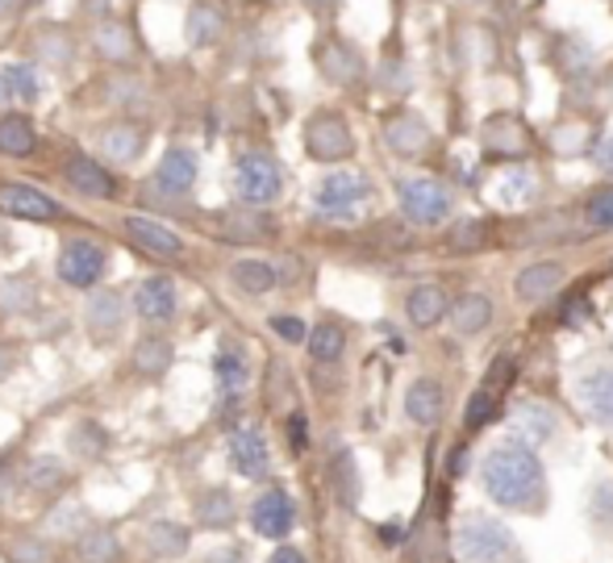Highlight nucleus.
Here are the masks:
<instances>
[{
	"label": "nucleus",
	"mask_w": 613,
	"mask_h": 563,
	"mask_svg": "<svg viewBox=\"0 0 613 563\" xmlns=\"http://www.w3.org/2000/svg\"><path fill=\"white\" fill-rule=\"evenodd\" d=\"M572 393H576L580 410L589 413L596 426L613 430V359L589 363V368L572 380Z\"/></svg>",
	"instance_id": "nucleus-6"
},
{
	"label": "nucleus",
	"mask_w": 613,
	"mask_h": 563,
	"mask_svg": "<svg viewBox=\"0 0 613 563\" xmlns=\"http://www.w3.org/2000/svg\"><path fill=\"white\" fill-rule=\"evenodd\" d=\"M225 34V13L213 0H197L188 13V42L192 47H213Z\"/></svg>",
	"instance_id": "nucleus-23"
},
{
	"label": "nucleus",
	"mask_w": 613,
	"mask_h": 563,
	"mask_svg": "<svg viewBox=\"0 0 613 563\" xmlns=\"http://www.w3.org/2000/svg\"><path fill=\"white\" fill-rule=\"evenodd\" d=\"M26 309H34V284L26 275L0 280V313H26Z\"/></svg>",
	"instance_id": "nucleus-42"
},
{
	"label": "nucleus",
	"mask_w": 613,
	"mask_h": 563,
	"mask_svg": "<svg viewBox=\"0 0 613 563\" xmlns=\"http://www.w3.org/2000/svg\"><path fill=\"white\" fill-rule=\"evenodd\" d=\"M339 489H342V496H346V505H355L359 484H355V468H351V460L339 463Z\"/></svg>",
	"instance_id": "nucleus-48"
},
{
	"label": "nucleus",
	"mask_w": 613,
	"mask_h": 563,
	"mask_svg": "<svg viewBox=\"0 0 613 563\" xmlns=\"http://www.w3.org/2000/svg\"><path fill=\"white\" fill-rule=\"evenodd\" d=\"M171 342L163 339V334H147V339L134 346V368L142 375H163L171 368Z\"/></svg>",
	"instance_id": "nucleus-31"
},
{
	"label": "nucleus",
	"mask_w": 613,
	"mask_h": 563,
	"mask_svg": "<svg viewBox=\"0 0 613 563\" xmlns=\"http://www.w3.org/2000/svg\"><path fill=\"white\" fill-rule=\"evenodd\" d=\"M493 322V301L484 296V292H468V296H460L455 301V309H451V325H455V334H480L484 325Z\"/></svg>",
	"instance_id": "nucleus-25"
},
{
	"label": "nucleus",
	"mask_w": 613,
	"mask_h": 563,
	"mask_svg": "<svg viewBox=\"0 0 613 563\" xmlns=\"http://www.w3.org/2000/svg\"><path fill=\"white\" fill-rule=\"evenodd\" d=\"M42 92V80H38V68L34 63H4L0 68V104L9 101H38Z\"/></svg>",
	"instance_id": "nucleus-21"
},
{
	"label": "nucleus",
	"mask_w": 613,
	"mask_h": 563,
	"mask_svg": "<svg viewBox=\"0 0 613 563\" xmlns=\"http://www.w3.org/2000/svg\"><path fill=\"white\" fill-rule=\"evenodd\" d=\"M234 284H239L242 292L259 296V292L275 289V268L268 259H239V263H234Z\"/></svg>",
	"instance_id": "nucleus-36"
},
{
	"label": "nucleus",
	"mask_w": 613,
	"mask_h": 563,
	"mask_svg": "<svg viewBox=\"0 0 613 563\" xmlns=\"http://www.w3.org/2000/svg\"><path fill=\"white\" fill-rule=\"evenodd\" d=\"M405 313H409V322L418 325V330L439 325V322H443V313H446V292L439 289V284H418V289L409 292Z\"/></svg>",
	"instance_id": "nucleus-22"
},
{
	"label": "nucleus",
	"mask_w": 613,
	"mask_h": 563,
	"mask_svg": "<svg viewBox=\"0 0 613 563\" xmlns=\"http://www.w3.org/2000/svg\"><path fill=\"white\" fill-rule=\"evenodd\" d=\"M38 59L51 63V68H71L76 59V42H71L68 30H38Z\"/></svg>",
	"instance_id": "nucleus-37"
},
{
	"label": "nucleus",
	"mask_w": 613,
	"mask_h": 563,
	"mask_svg": "<svg viewBox=\"0 0 613 563\" xmlns=\"http://www.w3.org/2000/svg\"><path fill=\"white\" fill-rule=\"evenodd\" d=\"M396 201L401 213L418 225H439L451 213V192L439 180H405L396 188Z\"/></svg>",
	"instance_id": "nucleus-7"
},
{
	"label": "nucleus",
	"mask_w": 613,
	"mask_h": 563,
	"mask_svg": "<svg viewBox=\"0 0 613 563\" xmlns=\"http://www.w3.org/2000/svg\"><path fill=\"white\" fill-rule=\"evenodd\" d=\"M489 239V225L484 222H463L455 234H451V251H472V247H484Z\"/></svg>",
	"instance_id": "nucleus-44"
},
{
	"label": "nucleus",
	"mask_w": 613,
	"mask_h": 563,
	"mask_svg": "<svg viewBox=\"0 0 613 563\" xmlns=\"http://www.w3.org/2000/svg\"><path fill=\"white\" fill-rule=\"evenodd\" d=\"M134 309L138 318H147V322L163 325L175 318V284H171V275H147L134 292Z\"/></svg>",
	"instance_id": "nucleus-13"
},
{
	"label": "nucleus",
	"mask_w": 613,
	"mask_h": 563,
	"mask_svg": "<svg viewBox=\"0 0 613 563\" xmlns=\"http://www.w3.org/2000/svg\"><path fill=\"white\" fill-rule=\"evenodd\" d=\"M384 138H389V147L396 154H418L426 147V125L418 118H392L384 125Z\"/></svg>",
	"instance_id": "nucleus-35"
},
{
	"label": "nucleus",
	"mask_w": 613,
	"mask_h": 563,
	"mask_svg": "<svg viewBox=\"0 0 613 563\" xmlns=\"http://www.w3.org/2000/svg\"><path fill=\"white\" fill-rule=\"evenodd\" d=\"M513 375H517V363H513L510 355L496 359L493 368H489V375L480 380V389L472 393V401H468V410H463V426H468V430H484L496 418V413L505 410V396H510Z\"/></svg>",
	"instance_id": "nucleus-4"
},
{
	"label": "nucleus",
	"mask_w": 613,
	"mask_h": 563,
	"mask_svg": "<svg viewBox=\"0 0 613 563\" xmlns=\"http://www.w3.org/2000/svg\"><path fill=\"white\" fill-rule=\"evenodd\" d=\"M104 268H109V255H104L101 242L92 239H71L59 251V280L71 289H92L104 275Z\"/></svg>",
	"instance_id": "nucleus-8"
},
{
	"label": "nucleus",
	"mask_w": 613,
	"mask_h": 563,
	"mask_svg": "<svg viewBox=\"0 0 613 563\" xmlns=\"http://www.w3.org/2000/svg\"><path fill=\"white\" fill-rule=\"evenodd\" d=\"M230 460L239 468V476L247 480H263L268 476V439L255 426H242L230 434Z\"/></svg>",
	"instance_id": "nucleus-14"
},
{
	"label": "nucleus",
	"mask_w": 613,
	"mask_h": 563,
	"mask_svg": "<svg viewBox=\"0 0 613 563\" xmlns=\"http://www.w3.org/2000/svg\"><path fill=\"white\" fill-rule=\"evenodd\" d=\"M309 355L318 359V363H339L342 351H346V334H342V325L334 322H322L309 330Z\"/></svg>",
	"instance_id": "nucleus-33"
},
{
	"label": "nucleus",
	"mask_w": 613,
	"mask_h": 563,
	"mask_svg": "<svg viewBox=\"0 0 613 563\" xmlns=\"http://www.w3.org/2000/svg\"><path fill=\"white\" fill-rule=\"evenodd\" d=\"M63 175L76 192H84L92 201H113L118 197V180L109 175V168H101L92 154H68L63 159Z\"/></svg>",
	"instance_id": "nucleus-11"
},
{
	"label": "nucleus",
	"mask_w": 613,
	"mask_h": 563,
	"mask_svg": "<svg viewBox=\"0 0 613 563\" xmlns=\"http://www.w3.org/2000/svg\"><path fill=\"white\" fill-rule=\"evenodd\" d=\"M305 147L313 159L339 163V159H346V154L355 151V138H351V125H346L339 113H318V118L305 125Z\"/></svg>",
	"instance_id": "nucleus-9"
},
{
	"label": "nucleus",
	"mask_w": 613,
	"mask_h": 563,
	"mask_svg": "<svg viewBox=\"0 0 613 563\" xmlns=\"http://www.w3.org/2000/svg\"><path fill=\"white\" fill-rule=\"evenodd\" d=\"M47 534H54V539H80V534H88V510L80 501H59L47 513Z\"/></svg>",
	"instance_id": "nucleus-29"
},
{
	"label": "nucleus",
	"mask_w": 613,
	"mask_h": 563,
	"mask_svg": "<svg viewBox=\"0 0 613 563\" xmlns=\"http://www.w3.org/2000/svg\"><path fill=\"white\" fill-rule=\"evenodd\" d=\"M92 47H97V54H101L104 63H130L138 54L134 30H130L121 18L97 21V26H92Z\"/></svg>",
	"instance_id": "nucleus-15"
},
{
	"label": "nucleus",
	"mask_w": 613,
	"mask_h": 563,
	"mask_svg": "<svg viewBox=\"0 0 613 563\" xmlns=\"http://www.w3.org/2000/svg\"><path fill=\"white\" fill-rule=\"evenodd\" d=\"M234 188H239V197L251 209L272 205L275 197H280V188H284L280 163H275L272 154H263V151H247L239 159V168H234Z\"/></svg>",
	"instance_id": "nucleus-5"
},
{
	"label": "nucleus",
	"mask_w": 613,
	"mask_h": 563,
	"mask_svg": "<svg viewBox=\"0 0 613 563\" xmlns=\"http://www.w3.org/2000/svg\"><path fill=\"white\" fill-rule=\"evenodd\" d=\"M322 68H325V76H330L334 84H351V80L359 76V59L346 51L342 42H330V47L322 51Z\"/></svg>",
	"instance_id": "nucleus-41"
},
{
	"label": "nucleus",
	"mask_w": 613,
	"mask_h": 563,
	"mask_svg": "<svg viewBox=\"0 0 613 563\" xmlns=\"http://www.w3.org/2000/svg\"><path fill=\"white\" fill-rule=\"evenodd\" d=\"M272 330L284 342H305L309 339V330H305V322H301V318H272Z\"/></svg>",
	"instance_id": "nucleus-46"
},
{
	"label": "nucleus",
	"mask_w": 613,
	"mask_h": 563,
	"mask_svg": "<svg viewBox=\"0 0 613 563\" xmlns=\"http://www.w3.org/2000/svg\"><path fill=\"white\" fill-rule=\"evenodd\" d=\"M147 546L159 560H175V555L188 551V530L180 522H151L147 526Z\"/></svg>",
	"instance_id": "nucleus-30"
},
{
	"label": "nucleus",
	"mask_w": 613,
	"mask_h": 563,
	"mask_svg": "<svg viewBox=\"0 0 613 563\" xmlns=\"http://www.w3.org/2000/svg\"><path fill=\"white\" fill-rule=\"evenodd\" d=\"M443 405H446V393L439 380H413L405 393V413L409 422H418V426H434L439 418H443Z\"/></svg>",
	"instance_id": "nucleus-17"
},
{
	"label": "nucleus",
	"mask_w": 613,
	"mask_h": 563,
	"mask_svg": "<svg viewBox=\"0 0 613 563\" xmlns=\"http://www.w3.org/2000/svg\"><path fill=\"white\" fill-rule=\"evenodd\" d=\"M560 284H563L560 263H530V268H522V275H517V296H522V301H543V296H551Z\"/></svg>",
	"instance_id": "nucleus-26"
},
{
	"label": "nucleus",
	"mask_w": 613,
	"mask_h": 563,
	"mask_svg": "<svg viewBox=\"0 0 613 563\" xmlns=\"http://www.w3.org/2000/svg\"><path fill=\"white\" fill-rule=\"evenodd\" d=\"M305 4H309V9H318V13H330L339 0H305Z\"/></svg>",
	"instance_id": "nucleus-56"
},
{
	"label": "nucleus",
	"mask_w": 613,
	"mask_h": 563,
	"mask_svg": "<svg viewBox=\"0 0 613 563\" xmlns=\"http://www.w3.org/2000/svg\"><path fill=\"white\" fill-rule=\"evenodd\" d=\"M584 222L593 225V230H613V188H601L589 197V205H584Z\"/></svg>",
	"instance_id": "nucleus-43"
},
{
	"label": "nucleus",
	"mask_w": 613,
	"mask_h": 563,
	"mask_svg": "<svg viewBox=\"0 0 613 563\" xmlns=\"http://www.w3.org/2000/svg\"><path fill=\"white\" fill-rule=\"evenodd\" d=\"M213 375H218V389H222V393H239L242 384H247V359H242V351L239 346H222V351H218V355H213Z\"/></svg>",
	"instance_id": "nucleus-32"
},
{
	"label": "nucleus",
	"mask_w": 613,
	"mask_h": 563,
	"mask_svg": "<svg viewBox=\"0 0 613 563\" xmlns=\"http://www.w3.org/2000/svg\"><path fill=\"white\" fill-rule=\"evenodd\" d=\"M363 201H368V180L359 171H330L313 192V209L325 222H351Z\"/></svg>",
	"instance_id": "nucleus-3"
},
{
	"label": "nucleus",
	"mask_w": 613,
	"mask_h": 563,
	"mask_svg": "<svg viewBox=\"0 0 613 563\" xmlns=\"http://www.w3.org/2000/svg\"><path fill=\"white\" fill-rule=\"evenodd\" d=\"M142 142H147L142 130H138V125H125V121L109 125V130L101 134V147L113 163H130V159H138V154H142Z\"/></svg>",
	"instance_id": "nucleus-28"
},
{
	"label": "nucleus",
	"mask_w": 613,
	"mask_h": 563,
	"mask_svg": "<svg viewBox=\"0 0 613 563\" xmlns=\"http://www.w3.org/2000/svg\"><path fill=\"white\" fill-rule=\"evenodd\" d=\"M121 322H125V301H121L118 292H97V296L88 301V330H92L101 342L118 339Z\"/></svg>",
	"instance_id": "nucleus-19"
},
{
	"label": "nucleus",
	"mask_w": 613,
	"mask_h": 563,
	"mask_svg": "<svg viewBox=\"0 0 613 563\" xmlns=\"http://www.w3.org/2000/svg\"><path fill=\"white\" fill-rule=\"evenodd\" d=\"M104 443H109V439H104V430L92 426V422H84V426L76 430V439H71V446H76L80 455H101Z\"/></svg>",
	"instance_id": "nucleus-45"
},
{
	"label": "nucleus",
	"mask_w": 613,
	"mask_h": 563,
	"mask_svg": "<svg viewBox=\"0 0 613 563\" xmlns=\"http://www.w3.org/2000/svg\"><path fill=\"white\" fill-rule=\"evenodd\" d=\"M38 151V130L30 118L21 113H4L0 118V154H13V159H26V154Z\"/></svg>",
	"instance_id": "nucleus-24"
},
{
	"label": "nucleus",
	"mask_w": 613,
	"mask_h": 563,
	"mask_svg": "<svg viewBox=\"0 0 613 563\" xmlns=\"http://www.w3.org/2000/svg\"><path fill=\"white\" fill-rule=\"evenodd\" d=\"M9 496H13V476H9L4 468H0V505H4Z\"/></svg>",
	"instance_id": "nucleus-53"
},
{
	"label": "nucleus",
	"mask_w": 613,
	"mask_h": 563,
	"mask_svg": "<svg viewBox=\"0 0 613 563\" xmlns=\"http://www.w3.org/2000/svg\"><path fill=\"white\" fill-rule=\"evenodd\" d=\"M484 493L493 496L501 510L513 513H539L546 505V476L534 446L522 439H501L480 463Z\"/></svg>",
	"instance_id": "nucleus-1"
},
{
	"label": "nucleus",
	"mask_w": 613,
	"mask_h": 563,
	"mask_svg": "<svg viewBox=\"0 0 613 563\" xmlns=\"http://www.w3.org/2000/svg\"><path fill=\"white\" fill-rule=\"evenodd\" d=\"M9 372H13V351H9V346H0V380H4Z\"/></svg>",
	"instance_id": "nucleus-54"
},
{
	"label": "nucleus",
	"mask_w": 613,
	"mask_h": 563,
	"mask_svg": "<svg viewBox=\"0 0 613 563\" xmlns=\"http://www.w3.org/2000/svg\"><path fill=\"white\" fill-rule=\"evenodd\" d=\"M4 560L9 563H54V543L51 539H38V534H21L13 543L4 546Z\"/></svg>",
	"instance_id": "nucleus-39"
},
{
	"label": "nucleus",
	"mask_w": 613,
	"mask_h": 563,
	"mask_svg": "<svg viewBox=\"0 0 613 563\" xmlns=\"http://www.w3.org/2000/svg\"><path fill=\"white\" fill-rule=\"evenodd\" d=\"M455 555L463 563H517L522 551L513 543V534L496 517H468L460 530H455Z\"/></svg>",
	"instance_id": "nucleus-2"
},
{
	"label": "nucleus",
	"mask_w": 613,
	"mask_h": 563,
	"mask_svg": "<svg viewBox=\"0 0 613 563\" xmlns=\"http://www.w3.org/2000/svg\"><path fill=\"white\" fill-rule=\"evenodd\" d=\"M76 555L84 563H113L118 560V534L109 530H88L76 539Z\"/></svg>",
	"instance_id": "nucleus-40"
},
{
	"label": "nucleus",
	"mask_w": 613,
	"mask_h": 563,
	"mask_svg": "<svg viewBox=\"0 0 613 563\" xmlns=\"http://www.w3.org/2000/svg\"><path fill=\"white\" fill-rule=\"evenodd\" d=\"M576 305H567L563 309V325H580L584 318H589V305H584V296H572Z\"/></svg>",
	"instance_id": "nucleus-50"
},
{
	"label": "nucleus",
	"mask_w": 613,
	"mask_h": 563,
	"mask_svg": "<svg viewBox=\"0 0 613 563\" xmlns=\"http://www.w3.org/2000/svg\"><path fill=\"white\" fill-rule=\"evenodd\" d=\"M125 234H130V242H138L142 251H151V255L159 259H175L180 251H184V242H180V234L171 230V225L154 222V218H125Z\"/></svg>",
	"instance_id": "nucleus-16"
},
{
	"label": "nucleus",
	"mask_w": 613,
	"mask_h": 563,
	"mask_svg": "<svg viewBox=\"0 0 613 563\" xmlns=\"http://www.w3.org/2000/svg\"><path fill=\"white\" fill-rule=\"evenodd\" d=\"M18 4H21V0H0V21L13 18V13H18Z\"/></svg>",
	"instance_id": "nucleus-55"
},
{
	"label": "nucleus",
	"mask_w": 613,
	"mask_h": 563,
	"mask_svg": "<svg viewBox=\"0 0 613 563\" xmlns=\"http://www.w3.org/2000/svg\"><path fill=\"white\" fill-rule=\"evenodd\" d=\"M192 184H197V154L188 151V147H171V151L159 159V188L184 197Z\"/></svg>",
	"instance_id": "nucleus-20"
},
{
	"label": "nucleus",
	"mask_w": 613,
	"mask_h": 563,
	"mask_svg": "<svg viewBox=\"0 0 613 563\" xmlns=\"http://www.w3.org/2000/svg\"><path fill=\"white\" fill-rule=\"evenodd\" d=\"M251 522L263 539H284L297 522V505H292V496L284 489H268V493H259V501L251 505Z\"/></svg>",
	"instance_id": "nucleus-12"
},
{
	"label": "nucleus",
	"mask_w": 613,
	"mask_h": 563,
	"mask_svg": "<svg viewBox=\"0 0 613 563\" xmlns=\"http://www.w3.org/2000/svg\"><path fill=\"white\" fill-rule=\"evenodd\" d=\"M63 476H68V472H63V463L54 460V455H38L34 463H26V472H21V489H26V493L47 496L63 484Z\"/></svg>",
	"instance_id": "nucleus-27"
},
{
	"label": "nucleus",
	"mask_w": 613,
	"mask_h": 563,
	"mask_svg": "<svg viewBox=\"0 0 613 563\" xmlns=\"http://www.w3.org/2000/svg\"><path fill=\"white\" fill-rule=\"evenodd\" d=\"M593 517H596V522L613 517V484H610V480H601V484L593 489Z\"/></svg>",
	"instance_id": "nucleus-47"
},
{
	"label": "nucleus",
	"mask_w": 613,
	"mask_h": 563,
	"mask_svg": "<svg viewBox=\"0 0 613 563\" xmlns=\"http://www.w3.org/2000/svg\"><path fill=\"white\" fill-rule=\"evenodd\" d=\"M218 222H222V239H230V242H255V239H263V230H268V222H263L259 213H247V209H230V213H222Z\"/></svg>",
	"instance_id": "nucleus-38"
},
{
	"label": "nucleus",
	"mask_w": 613,
	"mask_h": 563,
	"mask_svg": "<svg viewBox=\"0 0 613 563\" xmlns=\"http://www.w3.org/2000/svg\"><path fill=\"white\" fill-rule=\"evenodd\" d=\"M289 446L292 451H305V418H301V413L289 418Z\"/></svg>",
	"instance_id": "nucleus-49"
},
{
	"label": "nucleus",
	"mask_w": 613,
	"mask_h": 563,
	"mask_svg": "<svg viewBox=\"0 0 613 563\" xmlns=\"http://www.w3.org/2000/svg\"><path fill=\"white\" fill-rule=\"evenodd\" d=\"M555 430H560L555 410H546L539 401H526L513 410V439H522V443H546Z\"/></svg>",
	"instance_id": "nucleus-18"
},
{
	"label": "nucleus",
	"mask_w": 613,
	"mask_h": 563,
	"mask_svg": "<svg viewBox=\"0 0 613 563\" xmlns=\"http://www.w3.org/2000/svg\"><path fill=\"white\" fill-rule=\"evenodd\" d=\"M268 563H309V560L301 555V551H297V546H280V551H275Z\"/></svg>",
	"instance_id": "nucleus-52"
},
{
	"label": "nucleus",
	"mask_w": 613,
	"mask_h": 563,
	"mask_svg": "<svg viewBox=\"0 0 613 563\" xmlns=\"http://www.w3.org/2000/svg\"><path fill=\"white\" fill-rule=\"evenodd\" d=\"M0 213H9V218H21V222H54V218H63V209L59 201H51L42 188L34 184H0Z\"/></svg>",
	"instance_id": "nucleus-10"
},
{
	"label": "nucleus",
	"mask_w": 613,
	"mask_h": 563,
	"mask_svg": "<svg viewBox=\"0 0 613 563\" xmlns=\"http://www.w3.org/2000/svg\"><path fill=\"white\" fill-rule=\"evenodd\" d=\"M209 563H247V551L242 546H225V551H213Z\"/></svg>",
	"instance_id": "nucleus-51"
},
{
	"label": "nucleus",
	"mask_w": 613,
	"mask_h": 563,
	"mask_svg": "<svg viewBox=\"0 0 613 563\" xmlns=\"http://www.w3.org/2000/svg\"><path fill=\"white\" fill-rule=\"evenodd\" d=\"M197 522L201 526H213L222 530L234 522V496L225 493V489H209V493L197 496Z\"/></svg>",
	"instance_id": "nucleus-34"
}]
</instances>
